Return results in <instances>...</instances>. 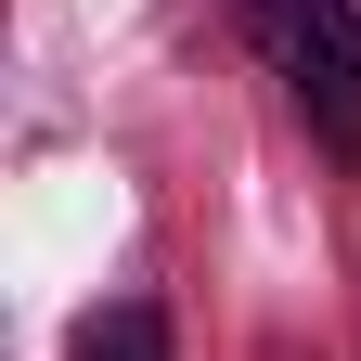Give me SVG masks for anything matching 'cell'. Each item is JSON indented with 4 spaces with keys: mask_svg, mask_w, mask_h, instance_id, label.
I'll use <instances>...</instances> for the list:
<instances>
[{
    "mask_svg": "<svg viewBox=\"0 0 361 361\" xmlns=\"http://www.w3.org/2000/svg\"><path fill=\"white\" fill-rule=\"evenodd\" d=\"M245 52L284 78L297 129L323 155H361V0H233Z\"/></svg>",
    "mask_w": 361,
    "mask_h": 361,
    "instance_id": "cell-1",
    "label": "cell"
},
{
    "mask_svg": "<svg viewBox=\"0 0 361 361\" xmlns=\"http://www.w3.org/2000/svg\"><path fill=\"white\" fill-rule=\"evenodd\" d=\"M65 361H168V323H155L142 297H116V310H90V323H78Z\"/></svg>",
    "mask_w": 361,
    "mask_h": 361,
    "instance_id": "cell-2",
    "label": "cell"
}]
</instances>
